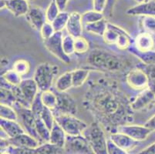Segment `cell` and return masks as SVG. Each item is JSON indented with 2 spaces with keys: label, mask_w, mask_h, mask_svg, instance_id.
<instances>
[{
  "label": "cell",
  "mask_w": 155,
  "mask_h": 154,
  "mask_svg": "<svg viewBox=\"0 0 155 154\" xmlns=\"http://www.w3.org/2000/svg\"><path fill=\"white\" fill-rule=\"evenodd\" d=\"M135 2H137L138 4H140V3H143V2H145V0H134Z\"/></svg>",
  "instance_id": "cell-50"
},
{
  "label": "cell",
  "mask_w": 155,
  "mask_h": 154,
  "mask_svg": "<svg viewBox=\"0 0 155 154\" xmlns=\"http://www.w3.org/2000/svg\"><path fill=\"white\" fill-rule=\"evenodd\" d=\"M152 36H153V42H154V48H153V50H155V34H153Z\"/></svg>",
  "instance_id": "cell-51"
},
{
  "label": "cell",
  "mask_w": 155,
  "mask_h": 154,
  "mask_svg": "<svg viewBox=\"0 0 155 154\" xmlns=\"http://www.w3.org/2000/svg\"><path fill=\"white\" fill-rule=\"evenodd\" d=\"M55 120L64 130L67 136H76L83 135L87 128V124L74 115L63 114L53 111Z\"/></svg>",
  "instance_id": "cell-6"
},
{
  "label": "cell",
  "mask_w": 155,
  "mask_h": 154,
  "mask_svg": "<svg viewBox=\"0 0 155 154\" xmlns=\"http://www.w3.org/2000/svg\"><path fill=\"white\" fill-rule=\"evenodd\" d=\"M126 82L130 87L141 92L149 88V78L141 67L132 68L126 75Z\"/></svg>",
  "instance_id": "cell-10"
},
{
  "label": "cell",
  "mask_w": 155,
  "mask_h": 154,
  "mask_svg": "<svg viewBox=\"0 0 155 154\" xmlns=\"http://www.w3.org/2000/svg\"><path fill=\"white\" fill-rule=\"evenodd\" d=\"M12 69L21 76L28 74L30 70V63L26 59H19L13 63Z\"/></svg>",
  "instance_id": "cell-37"
},
{
  "label": "cell",
  "mask_w": 155,
  "mask_h": 154,
  "mask_svg": "<svg viewBox=\"0 0 155 154\" xmlns=\"http://www.w3.org/2000/svg\"><path fill=\"white\" fill-rule=\"evenodd\" d=\"M39 92L37 84L33 78L22 80L20 84L15 87L16 102L30 108L31 104Z\"/></svg>",
  "instance_id": "cell-7"
},
{
  "label": "cell",
  "mask_w": 155,
  "mask_h": 154,
  "mask_svg": "<svg viewBox=\"0 0 155 154\" xmlns=\"http://www.w3.org/2000/svg\"><path fill=\"white\" fill-rule=\"evenodd\" d=\"M55 32H56V31H55L52 23L48 22L44 24V25H43V28L40 30V33H41V36L43 38V41L47 40L48 39L52 37Z\"/></svg>",
  "instance_id": "cell-41"
},
{
  "label": "cell",
  "mask_w": 155,
  "mask_h": 154,
  "mask_svg": "<svg viewBox=\"0 0 155 154\" xmlns=\"http://www.w3.org/2000/svg\"><path fill=\"white\" fill-rule=\"evenodd\" d=\"M84 106L97 122L111 133L133 120L130 101L115 82L99 79L91 83Z\"/></svg>",
  "instance_id": "cell-1"
},
{
  "label": "cell",
  "mask_w": 155,
  "mask_h": 154,
  "mask_svg": "<svg viewBox=\"0 0 155 154\" xmlns=\"http://www.w3.org/2000/svg\"><path fill=\"white\" fill-rule=\"evenodd\" d=\"M36 131L40 143H49L50 138V129L46 126L39 116L36 117Z\"/></svg>",
  "instance_id": "cell-25"
},
{
  "label": "cell",
  "mask_w": 155,
  "mask_h": 154,
  "mask_svg": "<svg viewBox=\"0 0 155 154\" xmlns=\"http://www.w3.org/2000/svg\"><path fill=\"white\" fill-rule=\"evenodd\" d=\"M67 133L55 120L54 125L50 131V138L49 143L63 149L66 141H67Z\"/></svg>",
  "instance_id": "cell-23"
},
{
  "label": "cell",
  "mask_w": 155,
  "mask_h": 154,
  "mask_svg": "<svg viewBox=\"0 0 155 154\" xmlns=\"http://www.w3.org/2000/svg\"><path fill=\"white\" fill-rule=\"evenodd\" d=\"M55 1H56V4L59 6L61 12H63L65 10V8L67 7V3L69 2V0H55Z\"/></svg>",
  "instance_id": "cell-48"
},
{
  "label": "cell",
  "mask_w": 155,
  "mask_h": 154,
  "mask_svg": "<svg viewBox=\"0 0 155 154\" xmlns=\"http://www.w3.org/2000/svg\"><path fill=\"white\" fill-rule=\"evenodd\" d=\"M63 150L68 154H94L84 135L67 136Z\"/></svg>",
  "instance_id": "cell-9"
},
{
  "label": "cell",
  "mask_w": 155,
  "mask_h": 154,
  "mask_svg": "<svg viewBox=\"0 0 155 154\" xmlns=\"http://www.w3.org/2000/svg\"><path fill=\"white\" fill-rule=\"evenodd\" d=\"M63 32H56L52 37L44 41V46L52 55L65 63H70V56L64 53L63 48Z\"/></svg>",
  "instance_id": "cell-11"
},
{
  "label": "cell",
  "mask_w": 155,
  "mask_h": 154,
  "mask_svg": "<svg viewBox=\"0 0 155 154\" xmlns=\"http://www.w3.org/2000/svg\"><path fill=\"white\" fill-rule=\"evenodd\" d=\"M39 117L42 119V120L44 122L46 126L50 129L51 131L52 128H53V125L55 123V116L53 114V111L50 109L47 108L46 106H44L43 111H42L41 114L39 116Z\"/></svg>",
  "instance_id": "cell-38"
},
{
  "label": "cell",
  "mask_w": 155,
  "mask_h": 154,
  "mask_svg": "<svg viewBox=\"0 0 155 154\" xmlns=\"http://www.w3.org/2000/svg\"><path fill=\"white\" fill-rule=\"evenodd\" d=\"M117 132L123 133L134 140L140 142V141L144 140L148 137V136L150 135L152 131L147 126H145L144 125L140 126L126 124V125L120 126L118 128Z\"/></svg>",
  "instance_id": "cell-14"
},
{
  "label": "cell",
  "mask_w": 155,
  "mask_h": 154,
  "mask_svg": "<svg viewBox=\"0 0 155 154\" xmlns=\"http://www.w3.org/2000/svg\"><path fill=\"white\" fill-rule=\"evenodd\" d=\"M59 68L50 63H40L36 67L33 80L36 83L40 92L50 90L53 80L58 74Z\"/></svg>",
  "instance_id": "cell-5"
},
{
  "label": "cell",
  "mask_w": 155,
  "mask_h": 154,
  "mask_svg": "<svg viewBox=\"0 0 155 154\" xmlns=\"http://www.w3.org/2000/svg\"><path fill=\"white\" fill-rule=\"evenodd\" d=\"M1 129L6 134L9 138H13L26 133L23 127L20 123L15 120H8L1 119L0 120Z\"/></svg>",
  "instance_id": "cell-21"
},
{
  "label": "cell",
  "mask_w": 155,
  "mask_h": 154,
  "mask_svg": "<svg viewBox=\"0 0 155 154\" xmlns=\"http://www.w3.org/2000/svg\"><path fill=\"white\" fill-rule=\"evenodd\" d=\"M138 154H155V143L145 148Z\"/></svg>",
  "instance_id": "cell-47"
},
{
  "label": "cell",
  "mask_w": 155,
  "mask_h": 154,
  "mask_svg": "<svg viewBox=\"0 0 155 154\" xmlns=\"http://www.w3.org/2000/svg\"><path fill=\"white\" fill-rule=\"evenodd\" d=\"M1 78L12 87H18L22 81V76L15 71L13 69L3 72L1 75Z\"/></svg>",
  "instance_id": "cell-30"
},
{
  "label": "cell",
  "mask_w": 155,
  "mask_h": 154,
  "mask_svg": "<svg viewBox=\"0 0 155 154\" xmlns=\"http://www.w3.org/2000/svg\"><path fill=\"white\" fill-rule=\"evenodd\" d=\"M7 152L11 154H34V149H27V148H19L10 146L7 149Z\"/></svg>",
  "instance_id": "cell-43"
},
{
  "label": "cell",
  "mask_w": 155,
  "mask_h": 154,
  "mask_svg": "<svg viewBox=\"0 0 155 154\" xmlns=\"http://www.w3.org/2000/svg\"><path fill=\"white\" fill-rule=\"evenodd\" d=\"M149 89H150L155 94V77L149 80Z\"/></svg>",
  "instance_id": "cell-49"
},
{
  "label": "cell",
  "mask_w": 155,
  "mask_h": 154,
  "mask_svg": "<svg viewBox=\"0 0 155 154\" xmlns=\"http://www.w3.org/2000/svg\"><path fill=\"white\" fill-rule=\"evenodd\" d=\"M5 1H7V0H5ZM28 1H31V0H28Z\"/></svg>",
  "instance_id": "cell-54"
},
{
  "label": "cell",
  "mask_w": 155,
  "mask_h": 154,
  "mask_svg": "<svg viewBox=\"0 0 155 154\" xmlns=\"http://www.w3.org/2000/svg\"><path fill=\"white\" fill-rule=\"evenodd\" d=\"M107 5V0H93V8L97 12L104 13Z\"/></svg>",
  "instance_id": "cell-44"
},
{
  "label": "cell",
  "mask_w": 155,
  "mask_h": 154,
  "mask_svg": "<svg viewBox=\"0 0 155 154\" xmlns=\"http://www.w3.org/2000/svg\"><path fill=\"white\" fill-rule=\"evenodd\" d=\"M73 87L71 71H68L62 74L56 81V90L57 92L64 93Z\"/></svg>",
  "instance_id": "cell-24"
},
{
  "label": "cell",
  "mask_w": 155,
  "mask_h": 154,
  "mask_svg": "<svg viewBox=\"0 0 155 154\" xmlns=\"http://www.w3.org/2000/svg\"><path fill=\"white\" fill-rule=\"evenodd\" d=\"M87 63L96 70L108 73L124 71L130 66L129 61L126 58L99 49L91 51L87 56Z\"/></svg>",
  "instance_id": "cell-2"
},
{
  "label": "cell",
  "mask_w": 155,
  "mask_h": 154,
  "mask_svg": "<svg viewBox=\"0 0 155 154\" xmlns=\"http://www.w3.org/2000/svg\"><path fill=\"white\" fill-rule=\"evenodd\" d=\"M5 8H8L15 16L19 17L26 15L30 6L28 0H7L5 1Z\"/></svg>",
  "instance_id": "cell-22"
},
{
  "label": "cell",
  "mask_w": 155,
  "mask_h": 154,
  "mask_svg": "<svg viewBox=\"0 0 155 154\" xmlns=\"http://www.w3.org/2000/svg\"><path fill=\"white\" fill-rule=\"evenodd\" d=\"M26 19L32 28L40 32L46 21V12L43 8L38 6H32L26 14Z\"/></svg>",
  "instance_id": "cell-15"
},
{
  "label": "cell",
  "mask_w": 155,
  "mask_h": 154,
  "mask_svg": "<svg viewBox=\"0 0 155 154\" xmlns=\"http://www.w3.org/2000/svg\"><path fill=\"white\" fill-rule=\"evenodd\" d=\"M9 140L11 146L19 148H27V149H36L41 144L39 140L26 132L15 137L9 138Z\"/></svg>",
  "instance_id": "cell-16"
},
{
  "label": "cell",
  "mask_w": 155,
  "mask_h": 154,
  "mask_svg": "<svg viewBox=\"0 0 155 154\" xmlns=\"http://www.w3.org/2000/svg\"><path fill=\"white\" fill-rule=\"evenodd\" d=\"M155 103V94L150 89H147L140 92L132 101H130L131 108L134 111H141L149 108Z\"/></svg>",
  "instance_id": "cell-13"
},
{
  "label": "cell",
  "mask_w": 155,
  "mask_h": 154,
  "mask_svg": "<svg viewBox=\"0 0 155 154\" xmlns=\"http://www.w3.org/2000/svg\"><path fill=\"white\" fill-rule=\"evenodd\" d=\"M12 107L17 113L18 120L20 121L21 125L24 128L25 131L39 140L36 131V116L33 113L32 110L29 107L25 106L17 102L13 104Z\"/></svg>",
  "instance_id": "cell-8"
},
{
  "label": "cell",
  "mask_w": 155,
  "mask_h": 154,
  "mask_svg": "<svg viewBox=\"0 0 155 154\" xmlns=\"http://www.w3.org/2000/svg\"><path fill=\"white\" fill-rule=\"evenodd\" d=\"M56 94L57 97V106L54 110L55 112L75 115L77 113V105L73 97L67 92H57Z\"/></svg>",
  "instance_id": "cell-12"
},
{
  "label": "cell",
  "mask_w": 155,
  "mask_h": 154,
  "mask_svg": "<svg viewBox=\"0 0 155 154\" xmlns=\"http://www.w3.org/2000/svg\"><path fill=\"white\" fill-rule=\"evenodd\" d=\"M107 21L106 20V19L104 18L101 20L94 22V23L88 24V25H85V29L87 32H90V33L103 36L105 33L107 29Z\"/></svg>",
  "instance_id": "cell-27"
},
{
  "label": "cell",
  "mask_w": 155,
  "mask_h": 154,
  "mask_svg": "<svg viewBox=\"0 0 155 154\" xmlns=\"http://www.w3.org/2000/svg\"><path fill=\"white\" fill-rule=\"evenodd\" d=\"M145 126H147L151 131H155V115L150 117L148 120L144 124Z\"/></svg>",
  "instance_id": "cell-46"
},
{
  "label": "cell",
  "mask_w": 155,
  "mask_h": 154,
  "mask_svg": "<svg viewBox=\"0 0 155 154\" xmlns=\"http://www.w3.org/2000/svg\"><path fill=\"white\" fill-rule=\"evenodd\" d=\"M0 116L1 119L8 120H18L17 113L12 106L5 104L0 105Z\"/></svg>",
  "instance_id": "cell-33"
},
{
  "label": "cell",
  "mask_w": 155,
  "mask_h": 154,
  "mask_svg": "<svg viewBox=\"0 0 155 154\" xmlns=\"http://www.w3.org/2000/svg\"><path fill=\"white\" fill-rule=\"evenodd\" d=\"M126 13L130 15L155 17V1L144 2L128 8Z\"/></svg>",
  "instance_id": "cell-20"
},
{
  "label": "cell",
  "mask_w": 155,
  "mask_h": 154,
  "mask_svg": "<svg viewBox=\"0 0 155 154\" xmlns=\"http://www.w3.org/2000/svg\"><path fill=\"white\" fill-rule=\"evenodd\" d=\"M150 1H152V0H145V2H150Z\"/></svg>",
  "instance_id": "cell-53"
},
{
  "label": "cell",
  "mask_w": 155,
  "mask_h": 154,
  "mask_svg": "<svg viewBox=\"0 0 155 154\" xmlns=\"http://www.w3.org/2000/svg\"><path fill=\"white\" fill-rule=\"evenodd\" d=\"M63 48L64 53L70 56V55L75 53L74 49V38L70 35L63 36Z\"/></svg>",
  "instance_id": "cell-39"
},
{
  "label": "cell",
  "mask_w": 155,
  "mask_h": 154,
  "mask_svg": "<svg viewBox=\"0 0 155 154\" xmlns=\"http://www.w3.org/2000/svg\"><path fill=\"white\" fill-rule=\"evenodd\" d=\"M128 50L140 59L143 64L148 65V66H150V65L155 66V50H150L144 52V53H141V52L137 51L132 46H130Z\"/></svg>",
  "instance_id": "cell-26"
},
{
  "label": "cell",
  "mask_w": 155,
  "mask_h": 154,
  "mask_svg": "<svg viewBox=\"0 0 155 154\" xmlns=\"http://www.w3.org/2000/svg\"><path fill=\"white\" fill-rule=\"evenodd\" d=\"M109 139L112 140L117 146H118L120 148L123 149L124 150L127 151V152L136 147L137 146L138 143H139L138 141L134 140V139L128 136L126 134L120 132L111 133L110 135Z\"/></svg>",
  "instance_id": "cell-19"
},
{
  "label": "cell",
  "mask_w": 155,
  "mask_h": 154,
  "mask_svg": "<svg viewBox=\"0 0 155 154\" xmlns=\"http://www.w3.org/2000/svg\"><path fill=\"white\" fill-rule=\"evenodd\" d=\"M44 106H45L43 105V101H42L41 99V92H39L37 94V96L36 97V98L34 99L33 102L32 103V104H31L30 109L32 110L33 113L35 114V116L37 117L40 116Z\"/></svg>",
  "instance_id": "cell-40"
},
{
  "label": "cell",
  "mask_w": 155,
  "mask_h": 154,
  "mask_svg": "<svg viewBox=\"0 0 155 154\" xmlns=\"http://www.w3.org/2000/svg\"><path fill=\"white\" fill-rule=\"evenodd\" d=\"M61 12L59 8V6L56 4V1L55 0H51L50 3L49 4L48 7L46 8V21L48 22H53L55 19H56L57 15L60 14V12Z\"/></svg>",
  "instance_id": "cell-36"
},
{
  "label": "cell",
  "mask_w": 155,
  "mask_h": 154,
  "mask_svg": "<svg viewBox=\"0 0 155 154\" xmlns=\"http://www.w3.org/2000/svg\"><path fill=\"white\" fill-rule=\"evenodd\" d=\"M62 151H63V148L55 146L50 143H44L34 149V154H60Z\"/></svg>",
  "instance_id": "cell-31"
},
{
  "label": "cell",
  "mask_w": 155,
  "mask_h": 154,
  "mask_svg": "<svg viewBox=\"0 0 155 154\" xmlns=\"http://www.w3.org/2000/svg\"><path fill=\"white\" fill-rule=\"evenodd\" d=\"M115 2H116V0H107V5L106 7V9L104 12L105 16H112L113 10H114V4H115Z\"/></svg>",
  "instance_id": "cell-45"
},
{
  "label": "cell",
  "mask_w": 155,
  "mask_h": 154,
  "mask_svg": "<svg viewBox=\"0 0 155 154\" xmlns=\"http://www.w3.org/2000/svg\"><path fill=\"white\" fill-rule=\"evenodd\" d=\"M73 87H80L87 80L90 75V71L86 69H77L72 70Z\"/></svg>",
  "instance_id": "cell-28"
},
{
  "label": "cell",
  "mask_w": 155,
  "mask_h": 154,
  "mask_svg": "<svg viewBox=\"0 0 155 154\" xmlns=\"http://www.w3.org/2000/svg\"><path fill=\"white\" fill-rule=\"evenodd\" d=\"M83 27L84 24L82 22V15L77 12L70 13L66 27L69 35L73 38L82 36Z\"/></svg>",
  "instance_id": "cell-18"
},
{
  "label": "cell",
  "mask_w": 155,
  "mask_h": 154,
  "mask_svg": "<svg viewBox=\"0 0 155 154\" xmlns=\"http://www.w3.org/2000/svg\"><path fill=\"white\" fill-rule=\"evenodd\" d=\"M1 154H11V153L9 152H7V151H3V152H1Z\"/></svg>",
  "instance_id": "cell-52"
},
{
  "label": "cell",
  "mask_w": 155,
  "mask_h": 154,
  "mask_svg": "<svg viewBox=\"0 0 155 154\" xmlns=\"http://www.w3.org/2000/svg\"><path fill=\"white\" fill-rule=\"evenodd\" d=\"M104 18H105V15L102 12H97L95 10L88 11L82 15V22L84 25H87L88 24L94 23L97 21L101 20Z\"/></svg>",
  "instance_id": "cell-34"
},
{
  "label": "cell",
  "mask_w": 155,
  "mask_h": 154,
  "mask_svg": "<svg viewBox=\"0 0 155 154\" xmlns=\"http://www.w3.org/2000/svg\"><path fill=\"white\" fill-rule=\"evenodd\" d=\"M131 46L137 51L141 53L153 50L154 42H153V36L147 32L138 34L136 38L134 39V43Z\"/></svg>",
  "instance_id": "cell-17"
},
{
  "label": "cell",
  "mask_w": 155,
  "mask_h": 154,
  "mask_svg": "<svg viewBox=\"0 0 155 154\" xmlns=\"http://www.w3.org/2000/svg\"><path fill=\"white\" fill-rule=\"evenodd\" d=\"M70 13L67 12H60L56 19L52 22L53 28L56 32H62L65 28L67 27V24L68 22Z\"/></svg>",
  "instance_id": "cell-32"
},
{
  "label": "cell",
  "mask_w": 155,
  "mask_h": 154,
  "mask_svg": "<svg viewBox=\"0 0 155 154\" xmlns=\"http://www.w3.org/2000/svg\"><path fill=\"white\" fill-rule=\"evenodd\" d=\"M103 38L107 44L114 45L121 50L129 49L134 43V40L127 32L118 25L110 22H108L107 29Z\"/></svg>",
  "instance_id": "cell-4"
},
{
  "label": "cell",
  "mask_w": 155,
  "mask_h": 154,
  "mask_svg": "<svg viewBox=\"0 0 155 154\" xmlns=\"http://www.w3.org/2000/svg\"><path fill=\"white\" fill-rule=\"evenodd\" d=\"M83 135L87 138L94 154H108L107 141L102 126L94 122L87 126Z\"/></svg>",
  "instance_id": "cell-3"
},
{
  "label": "cell",
  "mask_w": 155,
  "mask_h": 154,
  "mask_svg": "<svg viewBox=\"0 0 155 154\" xmlns=\"http://www.w3.org/2000/svg\"><path fill=\"white\" fill-rule=\"evenodd\" d=\"M74 49L75 53L77 54L87 53L90 49V44L87 39L83 36L74 38Z\"/></svg>",
  "instance_id": "cell-35"
},
{
  "label": "cell",
  "mask_w": 155,
  "mask_h": 154,
  "mask_svg": "<svg viewBox=\"0 0 155 154\" xmlns=\"http://www.w3.org/2000/svg\"><path fill=\"white\" fill-rule=\"evenodd\" d=\"M107 152L108 154H128L127 151L117 146L112 140L108 139L107 141Z\"/></svg>",
  "instance_id": "cell-42"
},
{
  "label": "cell",
  "mask_w": 155,
  "mask_h": 154,
  "mask_svg": "<svg viewBox=\"0 0 155 154\" xmlns=\"http://www.w3.org/2000/svg\"><path fill=\"white\" fill-rule=\"evenodd\" d=\"M41 99L45 106L54 111L57 106V97L55 93L51 90L41 92Z\"/></svg>",
  "instance_id": "cell-29"
}]
</instances>
